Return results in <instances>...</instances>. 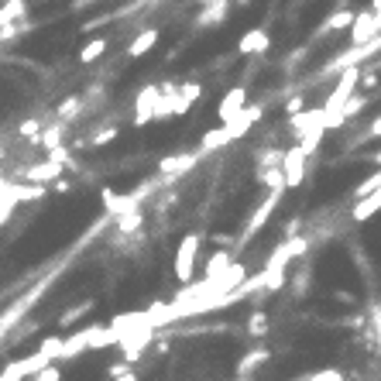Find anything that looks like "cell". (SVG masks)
I'll use <instances>...</instances> for the list:
<instances>
[{
  "instance_id": "1",
  "label": "cell",
  "mask_w": 381,
  "mask_h": 381,
  "mask_svg": "<svg viewBox=\"0 0 381 381\" xmlns=\"http://www.w3.org/2000/svg\"><path fill=\"white\" fill-rule=\"evenodd\" d=\"M199 248H203V237H199V234H186V237L179 241L175 258H172V275H175V282H179V286H192Z\"/></svg>"
},
{
  "instance_id": "2",
  "label": "cell",
  "mask_w": 381,
  "mask_h": 381,
  "mask_svg": "<svg viewBox=\"0 0 381 381\" xmlns=\"http://www.w3.org/2000/svg\"><path fill=\"white\" fill-rule=\"evenodd\" d=\"M158 100H162V86H141L134 96V127H148L155 117H158Z\"/></svg>"
},
{
  "instance_id": "3",
  "label": "cell",
  "mask_w": 381,
  "mask_h": 381,
  "mask_svg": "<svg viewBox=\"0 0 381 381\" xmlns=\"http://www.w3.org/2000/svg\"><path fill=\"white\" fill-rule=\"evenodd\" d=\"M152 343H155V326H141V330H134L131 337H124V340L117 343V347H120V361L137 364Z\"/></svg>"
},
{
  "instance_id": "4",
  "label": "cell",
  "mask_w": 381,
  "mask_h": 381,
  "mask_svg": "<svg viewBox=\"0 0 381 381\" xmlns=\"http://www.w3.org/2000/svg\"><path fill=\"white\" fill-rule=\"evenodd\" d=\"M248 86H234V90H227V96L220 100V107H216V120L220 124H230V120H237V117L248 110Z\"/></svg>"
},
{
  "instance_id": "5",
  "label": "cell",
  "mask_w": 381,
  "mask_h": 381,
  "mask_svg": "<svg viewBox=\"0 0 381 381\" xmlns=\"http://www.w3.org/2000/svg\"><path fill=\"white\" fill-rule=\"evenodd\" d=\"M306 162H309V155H306L299 145L286 152V158H282V172H286V189H299V182L306 179Z\"/></svg>"
},
{
  "instance_id": "6",
  "label": "cell",
  "mask_w": 381,
  "mask_h": 381,
  "mask_svg": "<svg viewBox=\"0 0 381 381\" xmlns=\"http://www.w3.org/2000/svg\"><path fill=\"white\" fill-rule=\"evenodd\" d=\"M62 169H66V165L45 158V162H38V165L24 169V182H28V186H52L56 179H62Z\"/></svg>"
},
{
  "instance_id": "7",
  "label": "cell",
  "mask_w": 381,
  "mask_h": 381,
  "mask_svg": "<svg viewBox=\"0 0 381 381\" xmlns=\"http://www.w3.org/2000/svg\"><path fill=\"white\" fill-rule=\"evenodd\" d=\"M381 31V21L375 11H364V14H357L354 18V28H350V38H354V45H367V41H375V35Z\"/></svg>"
},
{
  "instance_id": "8",
  "label": "cell",
  "mask_w": 381,
  "mask_h": 381,
  "mask_svg": "<svg viewBox=\"0 0 381 381\" xmlns=\"http://www.w3.org/2000/svg\"><path fill=\"white\" fill-rule=\"evenodd\" d=\"M268 48H271V38H268L265 28H251V31H244L241 41H237V52H241V56H261Z\"/></svg>"
},
{
  "instance_id": "9",
  "label": "cell",
  "mask_w": 381,
  "mask_h": 381,
  "mask_svg": "<svg viewBox=\"0 0 381 381\" xmlns=\"http://www.w3.org/2000/svg\"><path fill=\"white\" fill-rule=\"evenodd\" d=\"M230 265H234V251H216V254H210L207 258V265H203V282H216L220 275H227Z\"/></svg>"
},
{
  "instance_id": "10",
  "label": "cell",
  "mask_w": 381,
  "mask_h": 381,
  "mask_svg": "<svg viewBox=\"0 0 381 381\" xmlns=\"http://www.w3.org/2000/svg\"><path fill=\"white\" fill-rule=\"evenodd\" d=\"M196 158H199V155H192V152L165 155V158L158 162V172H162V175H182V172H189L192 165H196Z\"/></svg>"
},
{
  "instance_id": "11",
  "label": "cell",
  "mask_w": 381,
  "mask_h": 381,
  "mask_svg": "<svg viewBox=\"0 0 381 381\" xmlns=\"http://www.w3.org/2000/svg\"><path fill=\"white\" fill-rule=\"evenodd\" d=\"M90 350V333H86V326L73 333V337H66L62 340V354H58V361H76L79 354H86Z\"/></svg>"
},
{
  "instance_id": "12",
  "label": "cell",
  "mask_w": 381,
  "mask_h": 381,
  "mask_svg": "<svg viewBox=\"0 0 381 381\" xmlns=\"http://www.w3.org/2000/svg\"><path fill=\"white\" fill-rule=\"evenodd\" d=\"M199 96H203V83L199 79H186V83H179V114H189V107H196L199 103Z\"/></svg>"
},
{
  "instance_id": "13",
  "label": "cell",
  "mask_w": 381,
  "mask_h": 381,
  "mask_svg": "<svg viewBox=\"0 0 381 381\" xmlns=\"http://www.w3.org/2000/svg\"><path fill=\"white\" fill-rule=\"evenodd\" d=\"M155 45H158V28H145V31H137V38H131L127 58H145Z\"/></svg>"
},
{
  "instance_id": "14",
  "label": "cell",
  "mask_w": 381,
  "mask_h": 381,
  "mask_svg": "<svg viewBox=\"0 0 381 381\" xmlns=\"http://www.w3.org/2000/svg\"><path fill=\"white\" fill-rule=\"evenodd\" d=\"M278 196H282V192H271V196H265V203H261V207L254 210V216H251L248 230H244V241H248V237H254V234L261 230V224H265L268 216H271V210L278 207Z\"/></svg>"
},
{
  "instance_id": "15",
  "label": "cell",
  "mask_w": 381,
  "mask_h": 381,
  "mask_svg": "<svg viewBox=\"0 0 381 381\" xmlns=\"http://www.w3.org/2000/svg\"><path fill=\"white\" fill-rule=\"evenodd\" d=\"M114 220H117V230H120V234H134V230H141V224H145V213L137 210V203H127Z\"/></svg>"
},
{
  "instance_id": "16",
  "label": "cell",
  "mask_w": 381,
  "mask_h": 381,
  "mask_svg": "<svg viewBox=\"0 0 381 381\" xmlns=\"http://www.w3.org/2000/svg\"><path fill=\"white\" fill-rule=\"evenodd\" d=\"M107 48H110V41H107V35H96V38H90L83 48H79V66H93L96 58L107 56Z\"/></svg>"
},
{
  "instance_id": "17",
  "label": "cell",
  "mask_w": 381,
  "mask_h": 381,
  "mask_svg": "<svg viewBox=\"0 0 381 381\" xmlns=\"http://www.w3.org/2000/svg\"><path fill=\"white\" fill-rule=\"evenodd\" d=\"M93 306H96V299H86V303H79V306H69V309L58 316V326H62V330H73V326H79V320H86V316L93 313Z\"/></svg>"
},
{
  "instance_id": "18",
  "label": "cell",
  "mask_w": 381,
  "mask_h": 381,
  "mask_svg": "<svg viewBox=\"0 0 381 381\" xmlns=\"http://www.w3.org/2000/svg\"><path fill=\"white\" fill-rule=\"evenodd\" d=\"M28 14V0H4L0 7V28H11L14 21H24Z\"/></svg>"
},
{
  "instance_id": "19",
  "label": "cell",
  "mask_w": 381,
  "mask_h": 381,
  "mask_svg": "<svg viewBox=\"0 0 381 381\" xmlns=\"http://www.w3.org/2000/svg\"><path fill=\"white\" fill-rule=\"evenodd\" d=\"M227 7L230 0H213V4H207V11H199V28H210V24H220V21L227 18Z\"/></svg>"
},
{
  "instance_id": "20",
  "label": "cell",
  "mask_w": 381,
  "mask_h": 381,
  "mask_svg": "<svg viewBox=\"0 0 381 381\" xmlns=\"http://www.w3.org/2000/svg\"><path fill=\"white\" fill-rule=\"evenodd\" d=\"M62 137H66V127H62V124H52V127H45V131H41V137H38V148L41 152H58V148H66V145H62Z\"/></svg>"
},
{
  "instance_id": "21",
  "label": "cell",
  "mask_w": 381,
  "mask_h": 381,
  "mask_svg": "<svg viewBox=\"0 0 381 381\" xmlns=\"http://www.w3.org/2000/svg\"><path fill=\"white\" fill-rule=\"evenodd\" d=\"M265 361H268V350H265V347H254L248 357H241V364H237V375H244V378H248L251 371H254L258 364H265Z\"/></svg>"
},
{
  "instance_id": "22",
  "label": "cell",
  "mask_w": 381,
  "mask_h": 381,
  "mask_svg": "<svg viewBox=\"0 0 381 381\" xmlns=\"http://www.w3.org/2000/svg\"><path fill=\"white\" fill-rule=\"evenodd\" d=\"M41 131H45V127H41L38 117H28V120H21V127H18V134L24 137V141H28V145H38Z\"/></svg>"
},
{
  "instance_id": "23",
  "label": "cell",
  "mask_w": 381,
  "mask_h": 381,
  "mask_svg": "<svg viewBox=\"0 0 381 381\" xmlns=\"http://www.w3.org/2000/svg\"><path fill=\"white\" fill-rule=\"evenodd\" d=\"M381 210V189L378 192H371L367 199H361L357 203V210H354V220H367L371 213H378Z\"/></svg>"
},
{
  "instance_id": "24",
  "label": "cell",
  "mask_w": 381,
  "mask_h": 381,
  "mask_svg": "<svg viewBox=\"0 0 381 381\" xmlns=\"http://www.w3.org/2000/svg\"><path fill=\"white\" fill-rule=\"evenodd\" d=\"M76 110H83V96H66V100L56 107V117L58 120H69Z\"/></svg>"
},
{
  "instance_id": "25",
  "label": "cell",
  "mask_w": 381,
  "mask_h": 381,
  "mask_svg": "<svg viewBox=\"0 0 381 381\" xmlns=\"http://www.w3.org/2000/svg\"><path fill=\"white\" fill-rule=\"evenodd\" d=\"M354 11H337L333 18L326 21V31H343V28H354Z\"/></svg>"
},
{
  "instance_id": "26",
  "label": "cell",
  "mask_w": 381,
  "mask_h": 381,
  "mask_svg": "<svg viewBox=\"0 0 381 381\" xmlns=\"http://www.w3.org/2000/svg\"><path fill=\"white\" fill-rule=\"evenodd\" d=\"M117 137H120V127H117V124H110V127L96 131L93 137H90V145H93V148H103V145H110V141H117Z\"/></svg>"
},
{
  "instance_id": "27",
  "label": "cell",
  "mask_w": 381,
  "mask_h": 381,
  "mask_svg": "<svg viewBox=\"0 0 381 381\" xmlns=\"http://www.w3.org/2000/svg\"><path fill=\"white\" fill-rule=\"evenodd\" d=\"M244 330H248L251 337H265V333H268V316H265V313H251V320H248V326H244Z\"/></svg>"
},
{
  "instance_id": "28",
  "label": "cell",
  "mask_w": 381,
  "mask_h": 381,
  "mask_svg": "<svg viewBox=\"0 0 381 381\" xmlns=\"http://www.w3.org/2000/svg\"><path fill=\"white\" fill-rule=\"evenodd\" d=\"M28 381H62V364H48V367H41L38 375H31Z\"/></svg>"
},
{
  "instance_id": "29",
  "label": "cell",
  "mask_w": 381,
  "mask_h": 381,
  "mask_svg": "<svg viewBox=\"0 0 381 381\" xmlns=\"http://www.w3.org/2000/svg\"><path fill=\"white\" fill-rule=\"evenodd\" d=\"M306 381H347V378H343L337 367H326V371H316V375H309Z\"/></svg>"
},
{
  "instance_id": "30",
  "label": "cell",
  "mask_w": 381,
  "mask_h": 381,
  "mask_svg": "<svg viewBox=\"0 0 381 381\" xmlns=\"http://www.w3.org/2000/svg\"><path fill=\"white\" fill-rule=\"evenodd\" d=\"M14 220V203H0V227H7Z\"/></svg>"
},
{
  "instance_id": "31",
  "label": "cell",
  "mask_w": 381,
  "mask_h": 381,
  "mask_svg": "<svg viewBox=\"0 0 381 381\" xmlns=\"http://www.w3.org/2000/svg\"><path fill=\"white\" fill-rule=\"evenodd\" d=\"M48 189H56L58 196H66V192L73 189V182H69V179H66V175H62V179H56V182H52V186H48Z\"/></svg>"
},
{
  "instance_id": "32",
  "label": "cell",
  "mask_w": 381,
  "mask_h": 381,
  "mask_svg": "<svg viewBox=\"0 0 381 381\" xmlns=\"http://www.w3.org/2000/svg\"><path fill=\"white\" fill-rule=\"evenodd\" d=\"M93 4H100V0H73V11H86V7H93Z\"/></svg>"
},
{
  "instance_id": "33",
  "label": "cell",
  "mask_w": 381,
  "mask_h": 381,
  "mask_svg": "<svg viewBox=\"0 0 381 381\" xmlns=\"http://www.w3.org/2000/svg\"><path fill=\"white\" fill-rule=\"evenodd\" d=\"M114 381H137V375H134V371H127V375H120V378H114Z\"/></svg>"
},
{
  "instance_id": "34",
  "label": "cell",
  "mask_w": 381,
  "mask_h": 381,
  "mask_svg": "<svg viewBox=\"0 0 381 381\" xmlns=\"http://www.w3.org/2000/svg\"><path fill=\"white\" fill-rule=\"evenodd\" d=\"M234 4H241V7H248V4H251V0H234Z\"/></svg>"
},
{
  "instance_id": "35",
  "label": "cell",
  "mask_w": 381,
  "mask_h": 381,
  "mask_svg": "<svg viewBox=\"0 0 381 381\" xmlns=\"http://www.w3.org/2000/svg\"><path fill=\"white\" fill-rule=\"evenodd\" d=\"M196 4H213V0H196Z\"/></svg>"
},
{
  "instance_id": "36",
  "label": "cell",
  "mask_w": 381,
  "mask_h": 381,
  "mask_svg": "<svg viewBox=\"0 0 381 381\" xmlns=\"http://www.w3.org/2000/svg\"><path fill=\"white\" fill-rule=\"evenodd\" d=\"M0 309H4V299H0Z\"/></svg>"
}]
</instances>
